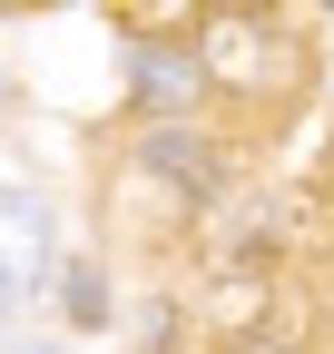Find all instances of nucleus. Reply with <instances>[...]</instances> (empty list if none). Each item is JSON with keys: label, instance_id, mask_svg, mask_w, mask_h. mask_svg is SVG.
Here are the masks:
<instances>
[{"label": "nucleus", "instance_id": "obj_1", "mask_svg": "<svg viewBox=\"0 0 334 354\" xmlns=\"http://www.w3.org/2000/svg\"><path fill=\"white\" fill-rule=\"evenodd\" d=\"M275 10L266 0H206V20H197V69L206 79H236V88H266L275 69H285V50H275Z\"/></svg>", "mask_w": 334, "mask_h": 354}, {"label": "nucleus", "instance_id": "obj_2", "mask_svg": "<svg viewBox=\"0 0 334 354\" xmlns=\"http://www.w3.org/2000/svg\"><path fill=\"white\" fill-rule=\"evenodd\" d=\"M39 276H50V207L30 187H0V325L39 295Z\"/></svg>", "mask_w": 334, "mask_h": 354}, {"label": "nucleus", "instance_id": "obj_3", "mask_svg": "<svg viewBox=\"0 0 334 354\" xmlns=\"http://www.w3.org/2000/svg\"><path fill=\"white\" fill-rule=\"evenodd\" d=\"M148 167H157V177H177V187H197V197H217V158H206L197 138H157Z\"/></svg>", "mask_w": 334, "mask_h": 354}, {"label": "nucleus", "instance_id": "obj_4", "mask_svg": "<svg viewBox=\"0 0 334 354\" xmlns=\"http://www.w3.org/2000/svg\"><path fill=\"white\" fill-rule=\"evenodd\" d=\"M138 79H148V99H157V109H177V99H187V88H197L206 69H187V59H167V50H138Z\"/></svg>", "mask_w": 334, "mask_h": 354}]
</instances>
